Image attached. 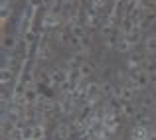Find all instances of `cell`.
I'll return each instance as SVG.
<instances>
[{
	"instance_id": "obj_2",
	"label": "cell",
	"mask_w": 156,
	"mask_h": 140,
	"mask_svg": "<svg viewBox=\"0 0 156 140\" xmlns=\"http://www.w3.org/2000/svg\"><path fill=\"white\" fill-rule=\"evenodd\" d=\"M130 138L133 140H148L150 138V130L142 124H136L133 130H130Z\"/></svg>"
},
{
	"instance_id": "obj_15",
	"label": "cell",
	"mask_w": 156,
	"mask_h": 140,
	"mask_svg": "<svg viewBox=\"0 0 156 140\" xmlns=\"http://www.w3.org/2000/svg\"><path fill=\"white\" fill-rule=\"evenodd\" d=\"M144 47L148 53H156V36H148L144 40Z\"/></svg>"
},
{
	"instance_id": "obj_10",
	"label": "cell",
	"mask_w": 156,
	"mask_h": 140,
	"mask_svg": "<svg viewBox=\"0 0 156 140\" xmlns=\"http://www.w3.org/2000/svg\"><path fill=\"white\" fill-rule=\"evenodd\" d=\"M117 51H121V53H129L130 49H133V46H130V42L129 40L125 38V36H121V38H119V42H117Z\"/></svg>"
},
{
	"instance_id": "obj_6",
	"label": "cell",
	"mask_w": 156,
	"mask_h": 140,
	"mask_svg": "<svg viewBox=\"0 0 156 140\" xmlns=\"http://www.w3.org/2000/svg\"><path fill=\"white\" fill-rule=\"evenodd\" d=\"M16 44H18V40H16V36H12V34H4L2 36V49L4 51H8V49H14L16 47Z\"/></svg>"
},
{
	"instance_id": "obj_14",
	"label": "cell",
	"mask_w": 156,
	"mask_h": 140,
	"mask_svg": "<svg viewBox=\"0 0 156 140\" xmlns=\"http://www.w3.org/2000/svg\"><path fill=\"white\" fill-rule=\"evenodd\" d=\"M44 24H46L48 28H57V26H59V18H57L53 12H50V14H46V22H44Z\"/></svg>"
},
{
	"instance_id": "obj_19",
	"label": "cell",
	"mask_w": 156,
	"mask_h": 140,
	"mask_svg": "<svg viewBox=\"0 0 156 140\" xmlns=\"http://www.w3.org/2000/svg\"><path fill=\"white\" fill-rule=\"evenodd\" d=\"M144 71L148 73V75H156V61H148V63L144 65Z\"/></svg>"
},
{
	"instance_id": "obj_13",
	"label": "cell",
	"mask_w": 156,
	"mask_h": 140,
	"mask_svg": "<svg viewBox=\"0 0 156 140\" xmlns=\"http://www.w3.org/2000/svg\"><path fill=\"white\" fill-rule=\"evenodd\" d=\"M16 122L14 121H8V118H2V130H4V136H10V132L16 128Z\"/></svg>"
},
{
	"instance_id": "obj_4",
	"label": "cell",
	"mask_w": 156,
	"mask_h": 140,
	"mask_svg": "<svg viewBox=\"0 0 156 140\" xmlns=\"http://www.w3.org/2000/svg\"><path fill=\"white\" fill-rule=\"evenodd\" d=\"M85 53H87V51H83V49H77V51L71 55V59H69V65H71L73 69L83 67V65H85Z\"/></svg>"
},
{
	"instance_id": "obj_5",
	"label": "cell",
	"mask_w": 156,
	"mask_h": 140,
	"mask_svg": "<svg viewBox=\"0 0 156 140\" xmlns=\"http://www.w3.org/2000/svg\"><path fill=\"white\" fill-rule=\"evenodd\" d=\"M44 138H46V126L44 124L30 126V140H44Z\"/></svg>"
},
{
	"instance_id": "obj_16",
	"label": "cell",
	"mask_w": 156,
	"mask_h": 140,
	"mask_svg": "<svg viewBox=\"0 0 156 140\" xmlns=\"http://www.w3.org/2000/svg\"><path fill=\"white\" fill-rule=\"evenodd\" d=\"M85 24H87L89 28H95L97 24H99V22H97V14H95V8H93L91 12L87 10V18H85Z\"/></svg>"
},
{
	"instance_id": "obj_24",
	"label": "cell",
	"mask_w": 156,
	"mask_h": 140,
	"mask_svg": "<svg viewBox=\"0 0 156 140\" xmlns=\"http://www.w3.org/2000/svg\"><path fill=\"white\" fill-rule=\"evenodd\" d=\"M2 105L4 107L8 105V91H6V87H2Z\"/></svg>"
},
{
	"instance_id": "obj_8",
	"label": "cell",
	"mask_w": 156,
	"mask_h": 140,
	"mask_svg": "<svg viewBox=\"0 0 156 140\" xmlns=\"http://www.w3.org/2000/svg\"><path fill=\"white\" fill-rule=\"evenodd\" d=\"M69 34H71L73 38H79V40H83V38H85V26H81L79 22L71 24V26H69Z\"/></svg>"
},
{
	"instance_id": "obj_20",
	"label": "cell",
	"mask_w": 156,
	"mask_h": 140,
	"mask_svg": "<svg viewBox=\"0 0 156 140\" xmlns=\"http://www.w3.org/2000/svg\"><path fill=\"white\" fill-rule=\"evenodd\" d=\"M38 57L40 59H48V57H50V49H48L46 46H40V49H38Z\"/></svg>"
},
{
	"instance_id": "obj_3",
	"label": "cell",
	"mask_w": 156,
	"mask_h": 140,
	"mask_svg": "<svg viewBox=\"0 0 156 140\" xmlns=\"http://www.w3.org/2000/svg\"><path fill=\"white\" fill-rule=\"evenodd\" d=\"M38 99H40L38 89H36L34 85H32V87H28V89H26V95H24V107L36 105V103H38Z\"/></svg>"
},
{
	"instance_id": "obj_25",
	"label": "cell",
	"mask_w": 156,
	"mask_h": 140,
	"mask_svg": "<svg viewBox=\"0 0 156 140\" xmlns=\"http://www.w3.org/2000/svg\"><path fill=\"white\" fill-rule=\"evenodd\" d=\"M73 2H75V0H61V4H63V6H65V8H69V6H71V4H73Z\"/></svg>"
},
{
	"instance_id": "obj_21",
	"label": "cell",
	"mask_w": 156,
	"mask_h": 140,
	"mask_svg": "<svg viewBox=\"0 0 156 140\" xmlns=\"http://www.w3.org/2000/svg\"><path fill=\"white\" fill-rule=\"evenodd\" d=\"M105 4H107V0H91V6L95 8V10H101Z\"/></svg>"
},
{
	"instance_id": "obj_18",
	"label": "cell",
	"mask_w": 156,
	"mask_h": 140,
	"mask_svg": "<svg viewBox=\"0 0 156 140\" xmlns=\"http://www.w3.org/2000/svg\"><path fill=\"white\" fill-rule=\"evenodd\" d=\"M77 71H79L81 79H85V77H89V75H91V65H89V63H85L83 67H79V69H77Z\"/></svg>"
},
{
	"instance_id": "obj_9",
	"label": "cell",
	"mask_w": 156,
	"mask_h": 140,
	"mask_svg": "<svg viewBox=\"0 0 156 140\" xmlns=\"http://www.w3.org/2000/svg\"><path fill=\"white\" fill-rule=\"evenodd\" d=\"M12 77H14V73H12L10 67H2L0 69V83H2V87H6V85L10 83Z\"/></svg>"
},
{
	"instance_id": "obj_7",
	"label": "cell",
	"mask_w": 156,
	"mask_h": 140,
	"mask_svg": "<svg viewBox=\"0 0 156 140\" xmlns=\"http://www.w3.org/2000/svg\"><path fill=\"white\" fill-rule=\"evenodd\" d=\"M69 130H71V126L59 124V126L55 128V134H53V138H55V140H67V138H69Z\"/></svg>"
},
{
	"instance_id": "obj_17",
	"label": "cell",
	"mask_w": 156,
	"mask_h": 140,
	"mask_svg": "<svg viewBox=\"0 0 156 140\" xmlns=\"http://www.w3.org/2000/svg\"><path fill=\"white\" fill-rule=\"evenodd\" d=\"M122 114L125 117H134V105L133 103H125L122 105Z\"/></svg>"
},
{
	"instance_id": "obj_22",
	"label": "cell",
	"mask_w": 156,
	"mask_h": 140,
	"mask_svg": "<svg viewBox=\"0 0 156 140\" xmlns=\"http://www.w3.org/2000/svg\"><path fill=\"white\" fill-rule=\"evenodd\" d=\"M28 6H32V10H36V8L44 6V0H28Z\"/></svg>"
},
{
	"instance_id": "obj_12",
	"label": "cell",
	"mask_w": 156,
	"mask_h": 140,
	"mask_svg": "<svg viewBox=\"0 0 156 140\" xmlns=\"http://www.w3.org/2000/svg\"><path fill=\"white\" fill-rule=\"evenodd\" d=\"M10 140H26V132H24V126H16L14 130L10 132Z\"/></svg>"
},
{
	"instance_id": "obj_11",
	"label": "cell",
	"mask_w": 156,
	"mask_h": 140,
	"mask_svg": "<svg viewBox=\"0 0 156 140\" xmlns=\"http://www.w3.org/2000/svg\"><path fill=\"white\" fill-rule=\"evenodd\" d=\"M126 40L130 42V46H136L138 42H140V28H136V30H133V32H129V34H122Z\"/></svg>"
},
{
	"instance_id": "obj_1",
	"label": "cell",
	"mask_w": 156,
	"mask_h": 140,
	"mask_svg": "<svg viewBox=\"0 0 156 140\" xmlns=\"http://www.w3.org/2000/svg\"><path fill=\"white\" fill-rule=\"evenodd\" d=\"M69 81V73L65 71V69H51L50 71V83L51 85H63Z\"/></svg>"
},
{
	"instance_id": "obj_23",
	"label": "cell",
	"mask_w": 156,
	"mask_h": 140,
	"mask_svg": "<svg viewBox=\"0 0 156 140\" xmlns=\"http://www.w3.org/2000/svg\"><path fill=\"white\" fill-rule=\"evenodd\" d=\"M24 40H26L28 44H32V42H34V40H36V34H34V32H32V30H28V32H26V36H24Z\"/></svg>"
}]
</instances>
